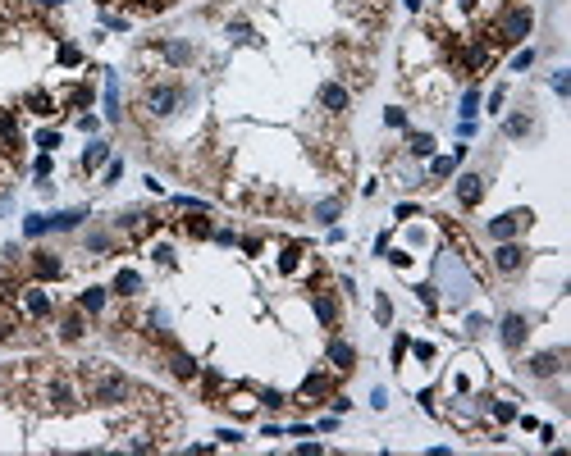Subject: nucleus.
Wrapping results in <instances>:
<instances>
[{
    "label": "nucleus",
    "mask_w": 571,
    "mask_h": 456,
    "mask_svg": "<svg viewBox=\"0 0 571 456\" xmlns=\"http://www.w3.org/2000/svg\"><path fill=\"white\" fill-rule=\"evenodd\" d=\"M78 388H83L87 402H96V406H124L133 393H138L128 374L110 370V365H83V370H78Z\"/></svg>",
    "instance_id": "1"
},
{
    "label": "nucleus",
    "mask_w": 571,
    "mask_h": 456,
    "mask_svg": "<svg viewBox=\"0 0 571 456\" xmlns=\"http://www.w3.org/2000/svg\"><path fill=\"white\" fill-rule=\"evenodd\" d=\"M32 379H37V402L46 406V411H78V402H83V388L73 374H64V370H55V365H42V370H32Z\"/></svg>",
    "instance_id": "2"
},
{
    "label": "nucleus",
    "mask_w": 571,
    "mask_h": 456,
    "mask_svg": "<svg viewBox=\"0 0 571 456\" xmlns=\"http://www.w3.org/2000/svg\"><path fill=\"white\" fill-rule=\"evenodd\" d=\"M18 315H28V319H46L55 310V302H51V292H46L42 283H28V288H18Z\"/></svg>",
    "instance_id": "3"
},
{
    "label": "nucleus",
    "mask_w": 571,
    "mask_h": 456,
    "mask_svg": "<svg viewBox=\"0 0 571 456\" xmlns=\"http://www.w3.org/2000/svg\"><path fill=\"white\" fill-rule=\"evenodd\" d=\"M179 101H183V87H174V82H156V87H147V110L156 114V119L174 114V110H179Z\"/></svg>",
    "instance_id": "4"
},
{
    "label": "nucleus",
    "mask_w": 571,
    "mask_h": 456,
    "mask_svg": "<svg viewBox=\"0 0 571 456\" xmlns=\"http://www.w3.org/2000/svg\"><path fill=\"white\" fill-rule=\"evenodd\" d=\"M530 27H535L530 9H507V14L498 18V46H507V42H521V37H530Z\"/></svg>",
    "instance_id": "5"
},
{
    "label": "nucleus",
    "mask_w": 571,
    "mask_h": 456,
    "mask_svg": "<svg viewBox=\"0 0 571 456\" xmlns=\"http://www.w3.org/2000/svg\"><path fill=\"white\" fill-rule=\"evenodd\" d=\"M526 224H530V215H526V210H512V215L489 219V238H493V242H512V238H517V233L526 228Z\"/></svg>",
    "instance_id": "6"
},
{
    "label": "nucleus",
    "mask_w": 571,
    "mask_h": 456,
    "mask_svg": "<svg viewBox=\"0 0 571 456\" xmlns=\"http://www.w3.org/2000/svg\"><path fill=\"white\" fill-rule=\"evenodd\" d=\"M521 265H526V247H517V242H498V251H493V269H498V274H517Z\"/></svg>",
    "instance_id": "7"
},
{
    "label": "nucleus",
    "mask_w": 571,
    "mask_h": 456,
    "mask_svg": "<svg viewBox=\"0 0 571 456\" xmlns=\"http://www.w3.org/2000/svg\"><path fill=\"white\" fill-rule=\"evenodd\" d=\"M315 101H320L329 114H343L347 105H352V96H347V87H343V82H320V92H315Z\"/></svg>",
    "instance_id": "8"
},
{
    "label": "nucleus",
    "mask_w": 571,
    "mask_h": 456,
    "mask_svg": "<svg viewBox=\"0 0 571 456\" xmlns=\"http://www.w3.org/2000/svg\"><path fill=\"white\" fill-rule=\"evenodd\" d=\"M480 197H485V178H480V173H462L457 178V201L462 206H480Z\"/></svg>",
    "instance_id": "9"
},
{
    "label": "nucleus",
    "mask_w": 571,
    "mask_h": 456,
    "mask_svg": "<svg viewBox=\"0 0 571 456\" xmlns=\"http://www.w3.org/2000/svg\"><path fill=\"white\" fill-rule=\"evenodd\" d=\"M224 406H229L234 415H251L260 402H256V393H247V388H229V383H224Z\"/></svg>",
    "instance_id": "10"
},
{
    "label": "nucleus",
    "mask_w": 571,
    "mask_h": 456,
    "mask_svg": "<svg viewBox=\"0 0 571 456\" xmlns=\"http://www.w3.org/2000/svg\"><path fill=\"white\" fill-rule=\"evenodd\" d=\"M28 265H32V278H60V274H64V265L51 256V251H32V260H28Z\"/></svg>",
    "instance_id": "11"
},
{
    "label": "nucleus",
    "mask_w": 571,
    "mask_h": 456,
    "mask_svg": "<svg viewBox=\"0 0 571 456\" xmlns=\"http://www.w3.org/2000/svg\"><path fill=\"white\" fill-rule=\"evenodd\" d=\"M558 370H563V356H558V352H539V356H530V374H535V379H553Z\"/></svg>",
    "instance_id": "12"
},
{
    "label": "nucleus",
    "mask_w": 571,
    "mask_h": 456,
    "mask_svg": "<svg viewBox=\"0 0 571 456\" xmlns=\"http://www.w3.org/2000/svg\"><path fill=\"white\" fill-rule=\"evenodd\" d=\"M526 315H507V319H503V347H512V352H517V347L521 343H526Z\"/></svg>",
    "instance_id": "13"
},
{
    "label": "nucleus",
    "mask_w": 571,
    "mask_h": 456,
    "mask_svg": "<svg viewBox=\"0 0 571 456\" xmlns=\"http://www.w3.org/2000/svg\"><path fill=\"white\" fill-rule=\"evenodd\" d=\"M329 365H334L338 374H347V370L356 365V352H352L347 343H329Z\"/></svg>",
    "instance_id": "14"
},
{
    "label": "nucleus",
    "mask_w": 571,
    "mask_h": 456,
    "mask_svg": "<svg viewBox=\"0 0 571 456\" xmlns=\"http://www.w3.org/2000/svg\"><path fill=\"white\" fill-rule=\"evenodd\" d=\"M119 228L133 233V238H142V233H151V215L147 210H128V215H119Z\"/></svg>",
    "instance_id": "15"
},
{
    "label": "nucleus",
    "mask_w": 571,
    "mask_h": 456,
    "mask_svg": "<svg viewBox=\"0 0 571 456\" xmlns=\"http://www.w3.org/2000/svg\"><path fill=\"white\" fill-rule=\"evenodd\" d=\"M329 383L325 374H311V379H302V388H297V397H302V402H311V397H329Z\"/></svg>",
    "instance_id": "16"
},
{
    "label": "nucleus",
    "mask_w": 571,
    "mask_h": 456,
    "mask_svg": "<svg viewBox=\"0 0 571 456\" xmlns=\"http://www.w3.org/2000/svg\"><path fill=\"white\" fill-rule=\"evenodd\" d=\"M23 105H28L32 114H55V96H51V92H42V87H37V92H28V96H23Z\"/></svg>",
    "instance_id": "17"
},
{
    "label": "nucleus",
    "mask_w": 571,
    "mask_h": 456,
    "mask_svg": "<svg viewBox=\"0 0 571 456\" xmlns=\"http://www.w3.org/2000/svg\"><path fill=\"white\" fill-rule=\"evenodd\" d=\"M160 55H164L169 64H179V69H183V64H192V46H188V42H164Z\"/></svg>",
    "instance_id": "18"
},
{
    "label": "nucleus",
    "mask_w": 571,
    "mask_h": 456,
    "mask_svg": "<svg viewBox=\"0 0 571 456\" xmlns=\"http://www.w3.org/2000/svg\"><path fill=\"white\" fill-rule=\"evenodd\" d=\"M311 306H315V315H320V324H325V328H334V319H338L334 297H329V292H315V297H311Z\"/></svg>",
    "instance_id": "19"
},
{
    "label": "nucleus",
    "mask_w": 571,
    "mask_h": 456,
    "mask_svg": "<svg viewBox=\"0 0 571 456\" xmlns=\"http://www.w3.org/2000/svg\"><path fill=\"white\" fill-rule=\"evenodd\" d=\"M114 292H119V297H138L142 292V278L133 274V269H119V274H114Z\"/></svg>",
    "instance_id": "20"
},
{
    "label": "nucleus",
    "mask_w": 571,
    "mask_h": 456,
    "mask_svg": "<svg viewBox=\"0 0 571 456\" xmlns=\"http://www.w3.org/2000/svg\"><path fill=\"white\" fill-rule=\"evenodd\" d=\"M87 219V210H60V215H46V228H78Z\"/></svg>",
    "instance_id": "21"
},
{
    "label": "nucleus",
    "mask_w": 571,
    "mask_h": 456,
    "mask_svg": "<svg viewBox=\"0 0 571 456\" xmlns=\"http://www.w3.org/2000/svg\"><path fill=\"white\" fill-rule=\"evenodd\" d=\"M119 114H124L119 110V78L110 73L105 78V119H119Z\"/></svg>",
    "instance_id": "22"
},
{
    "label": "nucleus",
    "mask_w": 571,
    "mask_h": 456,
    "mask_svg": "<svg viewBox=\"0 0 571 456\" xmlns=\"http://www.w3.org/2000/svg\"><path fill=\"white\" fill-rule=\"evenodd\" d=\"M96 164H110V147H105V142H92V147H87V155H83V169L92 173Z\"/></svg>",
    "instance_id": "23"
},
{
    "label": "nucleus",
    "mask_w": 571,
    "mask_h": 456,
    "mask_svg": "<svg viewBox=\"0 0 571 456\" xmlns=\"http://www.w3.org/2000/svg\"><path fill=\"white\" fill-rule=\"evenodd\" d=\"M530 128H535V119H530V114H512V119L503 123V133H507V137H526Z\"/></svg>",
    "instance_id": "24"
},
{
    "label": "nucleus",
    "mask_w": 571,
    "mask_h": 456,
    "mask_svg": "<svg viewBox=\"0 0 571 456\" xmlns=\"http://www.w3.org/2000/svg\"><path fill=\"white\" fill-rule=\"evenodd\" d=\"M407 151H411V155H421V160H430V155H434V137H430V133H411Z\"/></svg>",
    "instance_id": "25"
},
{
    "label": "nucleus",
    "mask_w": 571,
    "mask_h": 456,
    "mask_svg": "<svg viewBox=\"0 0 571 456\" xmlns=\"http://www.w3.org/2000/svg\"><path fill=\"white\" fill-rule=\"evenodd\" d=\"M64 343H73V338H83V306L73 310V315H64V328H60Z\"/></svg>",
    "instance_id": "26"
},
{
    "label": "nucleus",
    "mask_w": 571,
    "mask_h": 456,
    "mask_svg": "<svg viewBox=\"0 0 571 456\" xmlns=\"http://www.w3.org/2000/svg\"><path fill=\"white\" fill-rule=\"evenodd\" d=\"M78 306L87 310V315H96V310L105 306V288H87V292L78 297Z\"/></svg>",
    "instance_id": "27"
},
{
    "label": "nucleus",
    "mask_w": 571,
    "mask_h": 456,
    "mask_svg": "<svg viewBox=\"0 0 571 456\" xmlns=\"http://www.w3.org/2000/svg\"><path fill=\"white\" fill-rule=\"evenodd\" d=\"M174 374H179V379H197V361H192V356H183V352H174Z\"/></svg>",
    "instance_id": "28"
},
{
    "label": "nucleus",
    "mask_w": 571,
    "mask_h": 456,
    "mask_svg": "<svg viewBox=\"0 0 571 456\" xmlns=\"http://www.w3.org/2000/svg\"><path fill=\"white\" fill-rule=\"evenodd\" d=\"M302 256H306L302 247H288L284 256H279V269H284V274H297V269H302Z\"/></svg>",
    "instance_id": "29"
},
{
    "label": "nucleus",
    "mask_w": 571,
    "mask_h": 456,
    "mask_svg": "<svg viewBox=\"0 0 571 456\" xmlns=\"http://www.w3.org/2000/svg\"><path fill=\"white\" fill-rule=\"evenodd\" d=\"M338 210H343V206H338V197H329V201H320V206H315V219H320V224H334Z\"/></svg>",
    "instance_id": "30"
},
{
    "label": "nucleus",
    "mask_w": 571,
    "mask_h": 456,
    "mask_svg": "<svg viewBox=\"0 0 571 456\" xmlns=\"http://www.w3.org/2000/svg\"><path fill=\"white\" fill-rule=\"evenodd\" d=\"M452 169H457V160H452V155H439V160L430 164V173H434V178H452Z\"/></svg>",
    "instance_id": "31"
},
{
    "label": "nucleus",
    "mask_w": 571,
    "mask_h": 456,
    "mask_svg": "<svg viewBox=\"0 0 571 456\" xmlns=\"http://www.w3.org/2000/svg\"><path fill=\"white\" fill-rule=\"evenodd\" d=\"M489 415H493L498 424H507V420H517V406H512V402H493V406H489Z\"/></svg>",
    "instance_id": "32"
},
{
    "label": "nucleus",
    "mask_w": 571,
    "mask_h": 456,
    "mask_svg": "<svg viewBox=\"0 0 571 456\" xmlns=\"http://www.w3.org/2000/svg\"><path fill=\"white\" fill-rule=\"evenodd\" d=\"M229 37H234V42H256L251 23H243V18H234V23H229Z\"/></svg>",
    "instance_id": "33"
},
{
    "label": "nucleus",
    "mask_w": 571,
    "mask_h": 456,
    "mask_svg": "<svg viewBox=\"0 0 571 456\" xmlns=\"http://www.w3.org/2000/svg\"><path fill=\"white\" fill-rule=\"evenodd\" d=\"M480 114V92H467L462 96V119H476Z\"/></svg>",
    "instance_id": "34"
},
{
    "label": "nucleus",
    "mask_w": 571,
    "mask_h": 456,
    "mask_svg": "<svg viewBox=\"0 0 571 456\" xmlns=\"http://www.w3.org/2000/svg\"><path fill=\"white\" fill-rule=\"evenodd\" d=\"M434 292H439L434 283H421V288H416V297H421V306H425V310H434V306H439V297H434Z\"/></svg>",
    "instance_id": "35"
},
{
    "label": "nucleus",
    "mask_w": 571,
    "mask_h": 456,
    "mask_svg": "<svg viewBox=\"0 0 571 456\" xmlns=\"http://www.w3.org/2000/svg\"><path fill=\"white\" fill-rule=\"evenodd\" d=\"M151 260H156V265H174V247L169 242H156V247H151Z\"/></svg>",
    "instance_id": "36"
},
{
    "label": "nucleus",
    "mask_w": 571,
    "mask_h": 456,
    "mask_svg": "<svg viewBox=\"0 0 571 456\" xmlns=\"http://www.w3.org/2000/svg\"><path fill=\"white\" fill-rule=\"evenodd\" d=\"M23 233H28V238H42V233H46V215H28L23 219Z\"/></svg>",
    "instance_id": "37"
},
{
    "label": "nucleus",
    "mask_w": 571,
    "mask_h": 456,
    "mask_svg": "<svg viewBox=\"0 0 571 456\" xmlns=\"http://www.w3.org/2000/svg\"><path fill=\"white\" fill-rule=\"evenodd\" d=\"M60 64H69V69L83 64V51H78V46H60Z\"/></svg>",
    "instance_id": "38"
},
{
    "label": "nucleus",
    "mask_w": 571,
    "mask_h": 456,
    "mask_svg": "<svg viewBox=\"0 0 571 456\" xmlns=\"http://www.w3.org/2000/svg\"><path fill=\"white\" fill-rule=\"evenodd\" d=\"M553 92H558V96H567V92H571V73H567V69H558V73H553Z\"/></svg>",
    "instance_id": "39"
},
{
    "label": "nucleus",
    "mask_w": 571,
    "mask_h": 456,
    "mask_svg": "<svg viewBox=\"0 0 571 456\" xmlns=\"http://www.w3.org/2000/svg\"><path fill=\"white\" fill-rule=\"evenodd\" d=\"M375 319H380V324H389V319H393V306H389V297H380V302H375Z\"/></svg>",
    "instance_id": "40"
},
{
    "label": "nucleus",
    "mask_w": 571,
    "mask_h": 456,
    "mask_svg": "<svg viewBox=\"0 0 571 456\" xmlns=\"http://www.w3.org/2000/svg\"><path fill=\"white\" fill-rule=\"evenodd\" d=\"M37 147H42V151H55V147H60V133H37Z\"/></svg>",
    "instance_id": "41"
},
{
    "label": "nucleus",
    "mask_w": 571,
    "mask_h": 456,
    "mask_svg": "<svg viewBox=\"0 0 571 456\" xmlns=\"http://www.w3.org/2000/svg\"><path fill=\"white\" fill-rule=\"evenodd\" d=\"M87 247H92V251H110V238H105V233H92V238H87Z\"/></svg>",
    "instance_id": "42"
},
{
    "label": "nucleus",
    "mask_w": 571,
    "mask_h": 456,
    "mask_svg": "<svg viewBox=\"0 0 571 456\" xmlns=\"http://www.w3.org/2000/svg\"><path fill=\"white\" fill-rule=\"evenodd\" d=\"M530 64H535V51H521L517 60H512V69H530Z\"/></svg>",
    "instance_id": "43"
},
{
    "label": "nucleus",
    "mask_w": 571,
    "mask_h": 456,
    "mask_svg": "<svg viewBox=\"0 0 571 456\" xmlns=\"http://www.w3.org/2000/svg\"><path fill=\"white\" fill-rule=\"evenodd\" d=\"M105 27H114V32H124V27H128V18H124V14H105Z\"/></svg>",
    "instance_id": "44"
},
{
    "label": "nucleus",
    "mask_w": 571,
    "mask_h": 456,
    "mask_svg": "<svg viewBox=\"0 0 571 456\" xmlns=\"http://www.w3.org/2000/svg\"><path fill=\"white\" fill-rule=\"evenodd\" d=\"M384 123H389V128H402V123H407V114H402V110H389V114H384Z\"/></svg>",
    "instance_id": "45"
},
{
    "label": "nucleus",
    "mask_w": 571,
    "mask_h": 456,
    "mask_svg": "<svg viewBox=\"0 0 571 456\" xmlns=\"http://www.w3.org/2000/svg\"><path fill=\"white\" fill-rule=\"evenodd\" d=\"M119 173H124V164H119V160L105 164V183H119Z\"/></svg>",
    "instance_id": "46"
},
{
    "label": "nucleus",
    "mask_w": 571,
    "mask_h": 456,
    "mask_svg": "<svg viewBox=\"0 0 571 456\" xmlns=\"http://www.w3.org/2000/svg\"><path fill=\"white\" fill-rule=\"evenodd\" d=\"M485 328H489L485 315H471V319H467V333H485Z\"/></svg>",
    "instance_id": "47"
},
{
    "label": "nucleus",
    "mask_w": 571,
    "mask_h": 456,
    "mask_svg": "<svg viewBox=\"0 0 571 456\" xmlns=\"http://www.w3.org/2000/svg\"><path fill=\"white\" fill-rule=\"evenodd\" d=\"M407 347H411L416 356H421V361H430V356H434V347H430V343H407Z\"/></svg>",
    "instance_id": "48"
},
{
    "label": "nucleus",
    "mask_w": 571,
    "mask_h": 456,
    "mask_svg": "<svg viewBox=\"0 0 571 456\" xmlns=\"http://www.w3.org/2000/svg\"><path fill=\"white\" fill-rule=\"evenodd\" d=\"M215 438H220V443H243V433H238V429H220Z\"/></svg>",
    "instance_id": "49"
},
{
    "label": "nucleus",
    "mask_w": 571,
    "mask_h": 456,
    "mask_svg": "<svg viewBox=\"0 0 571 456\" xmlns=\"http://www.w3.org/2000/svg\"><path fill=\"white\" fill-rule=\"evenodd\" d=\"M42 5H60V0H42Z\"/></svg>",
    "instance_id": "50"
}]
</instances>
